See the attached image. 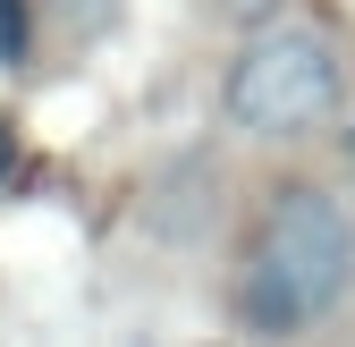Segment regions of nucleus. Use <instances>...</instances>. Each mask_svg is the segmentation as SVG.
<instances>
[{"mask_svg": "<svg viewBox=\"0 0 355 347\" xmlns=\"http://www.w3.org/2000/svg\"><path fill=\"white\" fill-rule=\"evenodd\" d=\"M347 271H355L347 212L322 187H279L271 212H262V229H254V246H245L237 314H245L254 339H296L347 296Z\"/></svg>", "mask_w": 355, "mask_h": 347, "instance_id": "obj_1", "label": "nucleus"}, {"mask_svg": "<svg viewBox=\"0 0 355 347\" xmlns=\"http://www.w3.org/2000/svg\"><path fill=\"white\" fill-rule=\"evenodd\" d=\"M338 94H347V68H338V42L322 26H262L229 60L220 110L245 136H304L313 119L338 110Z\"/></svg>", "mask_w": 355, "mask_h": 347, "instance_id": "obj_2", "label": "nucleus"}, {"mask_svg": "<svg viewBox=\"0 0 355 347\" xmlns=\"http://www.w3.org/2000/svg\"><path fill=\"white\" fill-rule=\"evenodd\" d=\"M26 60V0H0V68Z\"/></svg>", "mask_w": 355, "mask_h": 347, "instance_id": "obj_3", "label": "nucleus"}, {"mask_svg": "<svg viewBox=\"0 0 355 347\" xmlns=\"http://www.w3.org/2000/svg\"><path fill=\"white\" fill-rule=\"evenodd\" d=\"M9 161H17V153H9V136H0V178H9Z\"/></svg>", "mask_w": 355, "mask_h": 347, "instance_id": "obj_4", "label": "nucleus"}, {"mask_svg": "<svg viewBox=\"0 0 355 347\" xmlns=\"http://www.w3.org/2000/svg\"><path fill=\"white\" fill-rule=\"evenodd\" d=\"M347 169H355V127H347Z\"/></svg>", "mask_w": 355, "mask_h": 347, "instance_id": "obj_5", "label": "nucleus"}]
</instances>
